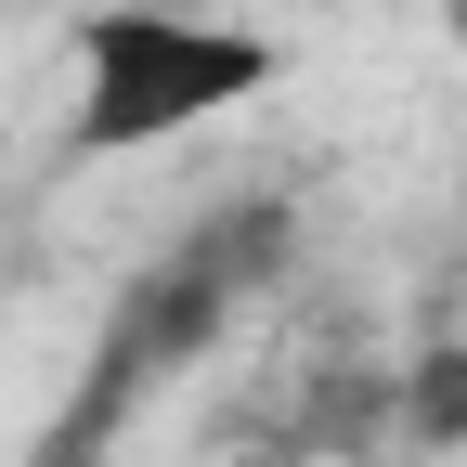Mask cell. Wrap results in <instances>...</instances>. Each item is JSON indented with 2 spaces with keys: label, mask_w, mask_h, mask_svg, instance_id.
<instances>
[{
  "label": "cell",
  "mask_w": 467,
  "mask_h": 467,
  "mask_svg": "<svg viewBox=\"0 0 467 467\" xmlns=\"http://www.w3.org/2000/svg\"><path fill=\"white\" fill-rule=\"evenodd\" d=\"M285 260H299V208H285V195H234V208L182 221V234L104 299L91 364H78V389H66V416H52V454H39V467H104L117 416H143L182 364H208L221 325L247 312Z\"/></svg>",
  "instance_id": "cell-1"
},
{
  "label": "cell",
  "mask_w": 467,
  "mask_h": 467,
  "mask_svg": "<svg viewBox=\"0 0 467 467\" xmlns=\"http://www.w3.org/2000/svg\"><path fill=\"white\" fill-rule=\"evenodd\" d=\"M66 66H78L66 156H169L221 117H247L285 78V52L234 14H195V0H104V14H78Z\"/></svg>",
  "instance_id": "cell-2"
},
{
  "label": "cell",
  "mask_w": 467,
  "mask_h": 467,
  "mask_svg": "<svg viewBox=\"0 0 467 467\" xmlns=\"http://www.w3.org/2000/svg\"><path fill=\"white\" fill-rule=\"evenodd\" d=\"M389 429L416 454H467V337H429L416 364L389 377Z\"/></svg>",
  "instance_id": "cell-3"
},
{
  "label": "cell",
  "mask_w": 467,
  "mask_h": 467,
  "mask_svg": "<svg viewBox=\"0 0 467 467\" xmlns=\"http://www.w3.org/2000/svg\"><path fill=\"white\" fill-rule=\"evenodd\" d=\"M441 39H454V66H467V0H441Z\"/></svg>",
  "instance_id": "cell-4"
}]
</instances>
